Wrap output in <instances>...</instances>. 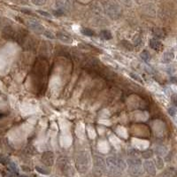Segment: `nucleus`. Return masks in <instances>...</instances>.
<instances>
[{
	"label": "nucleus",
	"instance_id": "1",
	"mask_svg": "<svg viewBox=\"0 0 177 177\" xmlns=\"http://www.w3.org/2000/svg\"><path fill=\"white\" fill-rule=\"evenodd\" d=\"M106 164L108 166V170L111 175H114V176H119L121 175L123 170L126 167L125 162L119 159V158H115V157H109L106 159Z\"/></svg>",
	"mask_w": 177,
	"mask_h": 177
},
{
	"label": "nucleus",
	"instance_id": "2",
	"mask_svg": "<svg viewBox=\"0 0 177 177\" xmlns=\"http://www.w3.org/2000/svg\"><path fill=\"white\" fill-rule=\"evenodd\" d=\"M128 165H129V173L132 176L138 177L143 175L144 168L141 160L136 159H128Z\"/></svg>",
	"mask_w": 177,
	"mask_h": 177
},
{
	"label": "nucleus",
	"instance_id": "3",
	"mask_svg": "<svg viewBox=\"0 0 177 177\" xmlns=\"http://www.w3.org/2000/svg\"><path fill=\"white\" fill-rule=\"evenodd\" d=\"M76 168L79 172L81 173H85L88 170V166H89V160H88V155L85 152H82L78 155L76 159Z\"/></svg>",
	"mask_w": 177,
	"mask_h": 177
},
{
	"label": "nucleus",
	"instance_id": "4",
	"mask_svg": "<svg viewBox=\"0 0 177 177\" xmlns=\"http://www.w3.org/2000/svg\"><path fill=\"white\" fill-rule=\"evenodd\" d=\"M105 172V163L104 159L101 157L95 156L94 157V168H93V173L97 176H99V175H102Z\"/></svg>",
	"mask_w": 177,
	"mask_h": 177
},
{
	"label": "nucleus",
	"instance_id": "5",
	"mask_svg": "<svg viewBox=\"0 0 177 177\" xmlns=\"http://www.w3.org/2000/svg\"><path fill=\"white\" fill-rule=\"evenodd\" d=\"M106 12L112 19H116L121 14V9H120L119 5H117L115 4H109L106 6Z\"/></svg>",
	"mask_w": 177,
	"mask_h": 177
},
{
	"label": "nucleus",
	"instance_id": "6",
	"mask_svg": "<svg viewBox=\"0 0 177 177\" xmlns=\"http://www.w3.org/2000/svg\"><path fill=\"white\" fill-rule=\"evenodd\" d=\"M28 28L33 30L34 32L37 34H42L44 32V27L42 26V24H40L38 22L36 21H34V20H29L28 22Z\"/></svg>",
	"mask_w": 177,
	"mask_h": 177
},
{
	"label": "nucleus",
	"instance_id": "7",
	"mask_svg": "<svg viewBox=\"0 0 177 177\" xmlns=\"http://www.w3.org/2000/svg\"><path fill=\"white\" fill-rule=\"evenodd\" d=\"M42 161L45 166H51L53 165L54 162V155L51 152H44L42 156Z\"/></svg>",
	"mask_w": 177,
	"mask_h": 177
},
{
	"label": "nucleus",
	"instance_id": "8",
	"mask_svg": "<svg viewBox=\"0 0 177 177\" xmlns=\"http://www.w3.org/2000/svg\"><path fill=\"white\" fill-rule=\"evenodd\" d=\"M60 168L62 170V172L66 175H72L74 174L73 168L70 165L69 161L67 159H64V161H60Z\"/></svg>",
	"mask_w": 177,
	"mask_h": 177
},
{
	"label": "nucleus",
	"instance_id": "9",
	"mask_svg": "<svg viewBox=\"0 0 177 177\" xmlns=\"http://www.w3.org/2000/svg\"><path fill=\"white\" fill-rule=\"evenodd\" d=\"M144 170L151 175H156V167H155L154 163L151 160H145L143 164Z\"/></svg>",
	"mask_w": 177,
	"mask_h": 177
},
{
	"label": "nucleus",
	"instance_id": "10",
	"mask_svg": "<svg viewBox=\"0 0 177 177\" xmlns=\"http://www.w3.org/2000/svg\"><path fill=\"white\" fill-rule=\"evenodd\" d=\"M56 36L58 40H60L63 43H66V44H72L73 43V38L70 35H66L65 33L58 32V33H57Z\"/></svg>",
	"mask_w": 177,
	"mask_h": 177
},
{
	"label": "nucleus",
	"instance_id": "11",
	"mask_svg": "<svg viewBox=\"0 0 177 177\" xmlns=\"http://www.w3.org/2000/svg\"><path fill=\"white\" fill-rule=\"evenodd\" d=\"M176 175V169L174 167H169V168L166 169L164 172H162L159 177H175Z\"/></svg>",
	"mask_w": 177,
	"mask_h": 177
},
{
	"label": "nucleus",
	"instance_id": "12",
	"mask_svg": "<svg viewBox=\"0 0 177 177\" xmlns=\"http://www.w3.org/2000/svg\"><path fill=\"white\" fill-rule=\"evenodd\" d=\"M56 4H57L58 8L61 9L63 11L69 9L70 8V5H71L69 0H57Z\"/></svg>",
	"mask_w": 177,
	"mask_h": 177
},
{
	"label": "nucleus",
	"instance_id": "13",
	"mask_svg": "<svg viewBox=\"0 0 177 177\" xmlns=\"http://www.w3.org/2000/svg\"><path fill=\"white\" fill-rule=\"evenodd\" d=\"M150 46L152 49H153L154 51H160L162 49V43L157 39V38H152L150 40Z\"/></svg>",
	"mask_w": 177,
	"mask_h": 177
},
{
	"label": "nucleus",
	"instance_id": "14",
	"mask_svg": "<svg viewBox=\"0 0 177 177\" xmlns=\"http://www.w3.org/2000/svg\"><path fill=\"white\" fill-rule=\"evenodd\" d=\"M175 58V54L173 52H166L162 57V62L163 63H169L171 62Z\"/></svg>",
	"mask_w": 177,
	"mask_h": 177
},
{
	"label": "nucleus",
	"instance_id": "15",
	"mask_svg": "<svg viewBox=\"0 0 177 177\" xmlns=\"http://www.w3.org/2000/svg\"><path fill=\"white\" fill-rule=\"evenodd\" d=\"M3 35H4V36H5L6 38L12 39V38L14 37L15 32L11 28H5L4 29V31H3Z\"/></svg>",
	"mask_w": 177,
	"mask_h": 177
},
{
	"label": "nucleus",
	"instance_id": "16",
	"mask_svg": "<svg viewBox=\"0 0 177 177\" xmlns=\"http://www.w3.org/2000/svg\"><path fill=\"white\" fill-rule=\"evenodd\" d=\"M100 37L104 40H110V39H112V35L110 31H108V30H102L100 32Z\"/></svg>",
	"mask_w": 177,
	"mask_h": 177
},
{
	"label": "nucleus",
	"instance_id": "17",
	"mask_svg": "<svg viewBox=\"0 0 177 177\" xmlns=\"http://www.w3.org/2000/svg\"><path fill=\"white\" fill-rule=\"evenodd\" d=\"M81 33L84 35H87V36H92L94 35V31L91 30L90 28H82L81 29Z\"/></svg>",
	"mask_w": 177,
	"mask_h": 177
},
{
	"label": "nucleus",
	"instance_id": "18",
	"mask_svg": "<svg viewBox=\"0 0 177 177\" xmlns=\"http://www.w3.org/2000/svg\"><path fill=\"white\" fill-rule=\"evenodd\" d=\"M156 166L159 169H162L164 167V161L160 157H157L156 158Z\"/></svg>",
	"mask_w": 177,
	"mask_h": 177
},
{
	"label": "nucleus",
	"instance_id": "19",
	"mask_svg": "<svg viewBox=\"0 0 177 177\" xmlns=\"http://www.w3.org/2000/svg\"><path fill=\"white\" fill-rule=\"evenodd\" d=\"M141 58L144 59V61H149L150 58H151V55H150L148 51H143L141 52Z\"/></svg>",
	"mask_w": 177,
	"mask_h": 177
},
{
	"label": "nucleus",
	"instance_id": "20",
	"mask_svg": "<svg viewBox=\"0 0 177 177\" xmlns=\"http://www.w3.org/2000/svg\"><path fill=\"white\" fill-rule=\"evenodd\" d=\"M153 35H154L156 37H158V39L159 38H163L164 37V32L160 29H154L153 30Z\"/></svg>",
	"mask_w": 177,
	"mask_h": 177
},
{
	"label": "nucleus",
	"instance_id": "21",
	"mask_svg": "<svg viewBox=\"0 0 177 177\" xmlns=\"http://www.w3.org/2000/svg\"><path fill=\"white\" fill-rule=\"evenodd\" d=\"M35 169H36L37 172H39V173H41L43 175H49L50 174V171L48 169H45V168L42 167V166H36Z\"/></svg>",
	"mask_w": 177,
	"mask_h": 177
},
{
	"label": "nucleus",
	"instance_id": "22",
	"mask_svg": "<svg viewBox=\"0 0 177 177\" xmlns=\"http://www.w3.org/2000/svg\"><path fill=\"white\" fill-rule=\"evenodd\" d=\"M167 112H168V114H169L170 116L175 117L177 113V109L175 107H169V108L167 109Z\"/></svg>",
	"mask_w": 177,
	"mask_h": 177
},
{
	"label": "nucleus",
	"instance_id": "23",
	"mask_svg": "<svg viewBox=\"0 0 177 177\" xmlns=\"http://www.w3.org/2000/svg\"><path fill=\"white\" fill-rule=\"evenodd\" d=\"M153 154V152H152V151H151V150H147V151H145L144 153H143V157H144V159H149V158H151Z\"/></svg>",
	"mask_w": 177,
	"mask_h": 177
},
{
	"label": "nucleus",
	"instance_id": "24",
	"mask_svg": "<svg viewBox=\"0 0 177 177\" xmlns=\"http://www.w3.org/2000/svg\"><path fill=\"white\" fill-rule=\"evenodd\" d=\"M31 2L35 5H44L46 3V0H31Z\"/></svg>",
	"mask_w": 177,
	"mask_h": 177
},
{
	"label": "nucleus",
	"instance_id": "25",
	"mask_svg": "<svg viewBox=\"0 0 177 177\" xmlns=\"http://www.w3.org/2000/svg\"><path fill=\"white\" fill-rule=\"evenodd\" d=\"M44 35L46 37H48V38H50V39H54V38H55V35L52 33L51 31H48V30H44Z\"/></svg>",
	"mask_w": 177,
	"mask_h": 177
},
{
	"label": "nucleus",
	"instance_id": "26",
	"mask_svg": "<svg viewBox=\"0 0 177 177\" xmlns=\"http://www.w3.org/2000/svg\"><path fill=\"white\" fill-rule=\"evenodd\" d=\"M37 12H38L39 14H41L42 16L46 17V18H51V17H52V14H51V13H49L48 12L42 11V10H38V11H37Z\"/></svg>",
	"mask_w": 177,
	"mask_h": 177
},
{
	"label": "nucleus",
	"instance_id": "27",
	"mask_svg": "<svg viewBox=\"0 0 177 177\" xmlns=\"http://www.w3.org/2000/svg\"><path fill=\"white\" fill-rule=\"evenodd\" d=\"M9 169L11 170L12 173H17V172H18L17 166H16V165H15L14 163H12V162L9 163Z\"/></svg>",
	"mask_w": 177,
	"mask_h": 177
},
{
	"label": "nucleus",
	"instance_id": "28",
	"mask_svg": "<svg viewBox=\"0 0 177 177\" xmlns=\"http://www.w3.org/2000/svg\"><path fill=\"white\" fill-rule=\"evenodd\" d=\"M64 13H65V12L61 9H58L56 11H53V14L56 16H62V15H64Z\"/></svg>",
	"mask_w": 177,
	"mask_h": 177
},
{
	"label": "nucleus",
	"instance_id": "29",
	"mask_svg": "<svg viewBox=\"0 0 177 177\" xmlns=\"http://www.w3.org/2000/svg\"><path fill=\"white\" fill-rule=\"evenodd\" d=\"M0 162L4 165L7 164L8 163V159L5 156H0Z\"/></svg>",
	"mask_w": 177,
	"mask_h": 177
},
{
	"label": "nucleus",
	"instance_id": "30",
	"mask_svg": "<svg viewBox=\"0 0 177 177\" xmlns=\"http://www.w3.org/2000/svg\"><path fill=\"white\" fill-rule=\"evenodd\" d=\"M171 100H172L173 104L175 105V106L177 107V94H173L171 97Z\"/></svg>",
	"mask_w": 177,
	"mask_h": 177
},
{
	"label": "nucleus",
	"instance_id": "31",
	"mask_svg": "<svg viewBox=\"0 0 177 177\" xmlns=\"http://www.w3.org/2000/svg\"><path fill=\"white\" fill-rule=\"evenodd\" d=\"M130 76L132 78H134L135 80H136V81H138V82H142V80H141V78L140 77H138L137 75H134V74H132V73H130Z\"/></svg>",
	"mask_w": 177,
	"mask_h": 177
}]
</instances>
